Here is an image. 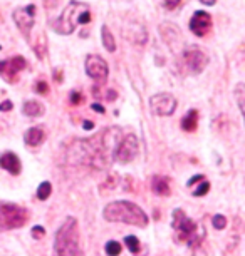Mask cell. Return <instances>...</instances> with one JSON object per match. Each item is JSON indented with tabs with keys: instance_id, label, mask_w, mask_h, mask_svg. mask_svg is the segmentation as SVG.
<instances>
[{
	"instance_id": "obj_1",
	"label": "cell",
	"mask_w": 245,
	"mask_h": 256,
	"mask_svg": "<svg viewBox=\"0 0 245 256\" xmlns=\"http://www.w3.org/2000/svg\"><path fill=\"white\" fill-rule=\"evenodd\" d=\"M104 220L109 223H124L145 228L148 224V214L138 204L131 201H113L104 208Z\"/></svg>"
},
{
	"instance_id": "obj_2",
	"label": "cell",
	"mask_w": 245,
	"mask_h": 256,
	"mask_svg": "<svg viewBox=\"0 0 245 256\" xmlns=\"http://www.w3.org/2000/svg\"><path fill=\"white\" fill-rule=\"evenodd\" d=\"M54 250L57 256H83V250L79 246V228L76 218H67L64 224L57 230Z\"/></svg>"
},
{
	"instance_id": "obj_3",
	"label": "cell",
	"mask_w": 245,
	"mask_h": 256,
	"mask_svg": "<svg viewBox=\"0 0 245 256\" xmlns=\"http://www.w3.org/2000/svg\"><path fill=\"white\" fill-rule=\"evenodd\" d=\"M89 20L91 12L86 4L69 2V6L62 10L61 17L52 22V28L61 36H69V34L74 32L78 24H89Z\"/></svg>"
},
{
	"instance_id": "obj_4",
	"label": "cell",
	"mask_w": 245,
	"mask_h": 256,
	"mask_svg": "<svg viewBox=\"0 0 245 256\" xmlns=\"http://www.w3.org/2000/svg\"><path fill=\"white\" fill-rule=\"evenodd\" d=\"M173 228L178 233V241H185L191 246V250L196 246H201L203 241L205 230H200L193 220H190L185 214L183 210H175L173 211Z\"/></svg>"
},
{
	"instance_id": "obj_5",
	"label": "cell",
	"mask_w": 245,
	"mask_h": 256,
	"mask_svg": "<svg viewBox=\"0 0 245 256\" xmlns=\"http://www.w3.org/2000/svg\"><path fill=\"white\" fill-rule=\"evenodd\" d=\"M29 221V211L14 202H0V231L22 228Z\"/></svg>"
},
{
	"instance_id": "obj_6",
	"label": "cell",
	"mask_w": 245,
	"mask_h": 256,
	"mask_svg": "<svg viewBox=\"0 0 245 256\" xmlns=\"http://www.w3.org/2000/svg\"><path fill=\"white\" fill-rule=\"evenodd\" d=\"M183 64L190 74H200L208 64V56L198 46H190L183 50Z\"/></svg>"
},
{
	"instance_id": "obj_7",
	"label": "cell",
	"mask_w": 245,
	"mask_h": 256,
	"mask_svg": "<svg viewBox=\"0 0 245 256\" xmlns=\"http://www.w3.org/2000/svg\"><path fill=\"white\" fill-rule=\"evenodd\" d=\"M138 149H139V142L134 134H126L121 141H119L116 151H114V161L116 162H121V164H126V162H131L138 154Z\"/></svg>"
},
{
	"instance_id": "obj_8",
	"label": "cell",
	"mask_w": 245,
	"mask_h": 256,
	"mask_svg": "<svg viewBox=\"0 0 245 256\" xmlns=\"http://www.w3.org/2000/svg\"><path fill=\"white\" fill-rule=\"evenodd\" d=\"M86 74H88L91 79H94L96 82L103 84V82L106 80L108 74H109L106 60H104L101 56L89 54L88 57H86Z\"/></svg>"
},
{
	"instance_id": "obj_9",
	"label": "cell",
	"mask_w": 245,
	"mask_h": 256,
	"mask_svg": "<svg viewBox=\"0 0 245 256\" xmlns=\"http://www.w3.org/2000/svg\"><path fill=\"white\" fill-rule=\"evenodd\" d=\"M150 108L156 116H171L176 109V99L168 92H160L150 98Z\"/></svg>"
},
{
	"instance_id": "obj_10",
	"label": "cell",
	"mask_w": 245,
	"mask_h": 256,
	"mask_svg": "<svg viewBox=\"0 0 245 256\" xmlns=\"http://www.w3.org/2000/svg\"><path fill=\"white\" fill-rule=\"evenodd\" d=\"M27 67V62L24 57L17 56L12 57L9 60H0V76H2L4 80H7L9 84H14L19 79V72L24 70Z\"/></svg>"
},
{
	"instance_id": "obj_11",
	"label": "cell",
	"mask_w": 245,
	"mask_h": 256,
	"mask_svg": "<svg viewBox=\"0 0 245 256\" xmlns=\"http://www.w3.org/2000/svg\"><path fill=\"white\" fill-rule=\"evenodd\" d=\"M34 16H36V7L34 6L17 8V10L14 12V20H16L17 27L21 28V32L27 38H29V36H31V28L34 26Z\"/></svg>"
},
{
	"instance_id": "obj_12",
	"label": "cell",
	"mask_w": 245,
	"mask_h": 256,
	"mask_svg": "<svg viewBox=\"0 0 245 256\" xmlns=\"http://www.w3.org/2000/svg\"><path fill=\"white\" fill-rule=\"evenodd\" d=\"M212 27V17L203 10H198L193 14L190 20V30L195 34L196 37H203L206 36V32Z\"/></svg>"
},
{
	"instance_id": "obj_13",
	"label": "cell",
	"mask_w": 245,
	"mask_h": 256,
	"mask_svg": "<svg viewBox=\"0 0 245 256\" xmlns=\"http://www.w3.org/2000/svg\"><path fill=\"white\" fill-rule=\"evenodd\" d=\"M0 168L6 169V171H9L14 176L21 174V171H22L21 159H19L17 154H14V152H4V154H0Z\"/></svg>"
},
{
	"instance_id": "obj_14",
	"label": "cell",
	"mask_w": 245,
	"mask_h": 256,
	"mask_svg": "<svg viewBox=\"0 0 245 256\" xmlns=\"http://www.w3.org/2000/svg\"><path fill=\"white\" fill-rule=\"evenodd\" d=\"M44 138H46V132H44V129H42V128H31L26 132V136H24L27 146H34V148L42 144Z\"/></svg>"
},
{
	"instance_id": "obj_15",
	"label": "cell",
	"mask_w": 245,
	"mask_h": 256,
	"mask_svg": "<svg viewBox=\"0 0 245 256\" xmlns=\"http://www.w3.org/2000/svg\"><path fill=\"white\" fill-rule=\"evenodd\" d=\"M151 188H153V191L160 196H170L171 194V188H170V181H168V178L155 176L151 181Z\"/></svg>"
},
{
	"instance_id": "obj_16",
	"label": "cell",
	"mask_w": 245,
	"mask_h": 256,
	"mask_svg": "<svg viewBox=\"0 0 245 256\" xmlns=\"http://www.w3.org/2000/svg\"><path fill=\"white\" fill-rule=\"evenodd\" d=\"M196 124H198V112H196L195 109H191L183 116V119H181V128H183V131L186 132H193L196 129Z\"/></svg>"
},
{
	"instance_id": "obj_17",
	"label": "cell",
	"mask_w": 245,
	"mask_h": 256,
	"mask_svg": "<svg viewBox=\"0 0 245 256\" xmlns=\"http://www.w3.org/2000/svg\"><path fill=\"white\" fill-rule=\"evenodd\" d=\"M22 110L29 118H39L41 114H44V108H42V104H39L37 100H27V102L24 104Z\"/></svg>"
},
{
	"instance_id": "obj_18",
	"label": "cell",
	"mask_w": 245,
	"mask_h": 256,
	"mask_svg": "<svg viewBox=\"0 0 245 256\" xmlns=\"http://www.w3.org/2000/svg\"><path fill=\"white\" fill-rule=\"evenodd\" d=\"M233 94H235V100H237V104H238L240 112H242L243 120H245V84L240 82V84L235 86Z\"/></svg>"
},
{
	"instance_id": "obj_19",
	"label": "cell",
	"mask_w": 245,
	"mask_h": 256,
	"mask_svg": "<svg viewBox=\"0 0 245 256\" xmlns=\"http://www.w3.org/2000/svg\"><path fill=\"white\" fill-rule=\"evenodd\" d=\"M118 184H119V176H118V174H114V172H111V174H109V176L106 178V181H104L103 184L99 186V191L103 192V194H106L108 190H109V191H113Z\"/></svg>"
},
{
	"instance_id": "obj_20",
	"label": "cell",
	"mask_w": 245,
	"mask_h": 256,
	"mask_svg": "<svg viewBox=\"0 0 245 256\" xmlns=\"http://www.w3.org/2000/svg\"><path fill=\"white\" fill-rule=\"evenodd\" d=\"M101 34H103V44H104V47H106V50L114 52V49H116V44H114L113 34L109 32V28L106 26H103V28H101Z\"/></svg>"
},
{
	"instance_id": "obj_21",
	"label": "cell",
	"mask_w": 245,
	"mask_h": 256,
	"mask_svg": "<svg viewBox=\"0 0 245 256\" xmlns=\"http://www.w3.org/2000/svg\"><path fill=\"white\" fill-rule=\"evenodd\" d=\"M51 192H52V186L49 181L41 182L39 188H37V198H39L41 201H46L47 198L51 196Z\"/></svg>"
},
{
	"instance_id": "obj_22",
	"label": "cell",
	"mask_w": 245,
	"mask_h": 256,
	"mask_svg": "<svg viewBox=\"0 0 245 256\" xmlns=\"http://www.w3.org/2000/svg\"><path fill=\"white\" fill-rule=\"evenodd\" d=\"M124 243H126V246H128V250L131 251V253H134L136 254L138 251H139V241L136 240V236H126V238H124Z\"/></svg>"
},
{
	"instance_id": "obj_23",
	"label": "cell",
	"mask_w": 245,
	"mask_h": 256,
	"mask_svg": "<svg viewBox=\"0 0 245 256\" xmlns=\"http://www.w3.org/2000/svg\"><path fill=\"white\" fill-rule=\"evenodd\" d=\"M106 253L109 256H118L121 253V244L118 243V241H108L106 243Z\"/></svg>"
},
{
	"instance_id": "obj_24",
	"label": "cell",
	"mask_w": 245,
	"mask_h": 256,
	"mask_svg": "<svg viewBox=\"0 0 245 256\" xmlns=\"http://www.w3.org/2000/svg\"><path fill=\"white\" fill-rule=\"evenodd\" d=\"M208 190H210V182L208 181H200V184H198V188L193 191V196H196V198H200V196H205L206 192H208Z\"/></svg>"
},
{
	"instance_id": "obj_25",
	"label": "cell",
	"mask_w": 245,
	"mask_h": 256,
	"mask_svg": "<svg viewBox=\"0 0 245 256\" xmlns=\"http://www.w3.org/2000/svg\"><path fill=\"white\" fill-rule=\"evenodd\" d=\"M212 223H213V228L215 230H223L227 226V218L222 214H215L212 218Z\"/></svg>"
},
{
	"instance_id": "obj_26",
	"label": "cell",
	"mask_w": 245,
	"mask_h": 256,
	"mask_svg": "<svg viewBox=\"0 0 245 256\" xmlns=\"http://www.w3.org/2000/svg\"><path fill=\"white\" fill-rule=\"evenodd\" d=\"M36 92L37 94H47L49 92V86L46 84L44 80H37V84H36Z\"/></svg>"
},
{
	"instance_id": "obj_27",
	"label": "cell",
	"mask_w": 245,
	"mask_h": 256,
	"mask_svg": "<svg viewBox=\"0 0 245 256\" xmlns=\"http://www.w3.org/2000/svg\"><path fill=\"white\" fill-rule=\"evenodd\" d=\"M180 6V0H165L163 2V7L166 8V10H173V8H176Z\"/></svg>"
},
{
	"instance_id": "obj_28",
	"label": "cell",
	"mask_w": 245,
	"mask_h": 256,
	"mask_svg": "<svg viewBox=\"0 0 245 256\" xmlns=\"http://www.w3.org/2000/svg\"><path fill=\"white\" fill-rule=\"evenodd\" d=\"M44 234H46V230L42 228V226H34V228H32V236H34L36 240L42 238Z\"/></svg>"
},
{
	"instance_id": "obj_29",
	"label": "cell",
	"mask_w": 245,
	"mask_h": 256,
	"mask_svg": "<svg viewBox=\"0 0 245 256\" xmlns=\"http://www.w3.org/2000/svg\"><path fill=\"white\" fill-rule=\"evenodd\" d=\"M81 100H83V96H81L78 90H73V92H71V102H73L74 106H78Z\"/></svg>"
},
{
	"instance_id": "obj_30",
	"label": "cell",
	"mask_w": 245,
	"mask_h": 256,
	"mask_svg": "<svg viewBox=\"0 0 245 256\" xmlns=\"http://www.w3.org/2000/svg\"><path fill=\"white\" fill-rule=\"evenodd\" d=\"M12 102L11 100H4L2 104H0V112H7V110H12Z\"/></svg>"
},
{
	"instance_id": "obj_31",
	"label": "cell",
	"mask_w": 245,
	"mask_h": 256,
	"mask_svg": "<svg viewBox=\"0 0 245 256\" xmlns=\"http://www.w3.org/2000/svg\"><path fill=\"white\" fill-rule=\"evenodd\" d=\"M193 256H206L205 250H201V246H196L193 248Z\"/></svg>"
},
{
	"instance_id": "obj_32",
	"label": "cell",
	"mask_w": 245,
	"mask_h": 256,
	"mask_svg": "<svg viewBox=\"0 0 245 256\" xmlns=\"http://www.w3.org/2000/svg\"><path fill=\"white\" fill-rule=\"evenodd\" d=\"M91 108H93V110H96V112H99V114H104V108L101 104H98V102H94L93 106H91Z\"/></svg>"
},
{
	"instance_id": "obj_33",
	"label": "cell",
	"mask_w": 245,
	"mask_h": 256,
	"mask_svg": "<svg viewBox=\"0 0 245 256\" xmlns=\"http://www.w3.org/2000/svg\"><path fill=\"white\" fill-rule=\"evenodd\" d=\"M201 180H203V176H201V174H196V176H193V178H191V180L188 181V186H193L196 181H201Z\"/></svg>"
},
{
	"instance_id": "obj_34",
	"label": "cell",
	"mask_w": 245,
	"mask_h": 256,
	"mask_svg": "<svg viewBox=\"0 0 245 256\" xmlns=\"http://www.w3.org/2000/svg\"><path fill=\"white\" fill-rule=\"evenodd\" d=\"M83 126H84V129H88V131H91V129L94 128V124H93V122H89V120H84Z\"/></svg>"
},
{
	"instance_id": "obj_35",
	"label": "cell",
	"mask_w": 245,
	"mask_h": 256,
	"mask_svg": "<svg viewBox=\"0 0 245 256\" xmlns=\"http://www.w3.org/2000/svg\"><path fill=\"white\" fill-rule=\"evenodd\" d=\"M200 2L203 4V6H213L215 0H200Z\"/></svg>"
}]
</instances>
